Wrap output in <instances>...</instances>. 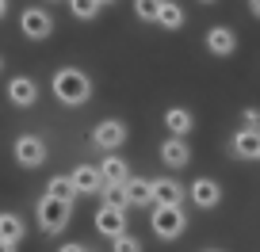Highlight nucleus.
Segmentation results:
<instances>
[{
    "label": "nucleus",
    "instance_id": "obj_1",
    "mask_svg": "<svg viewBox=\"0 0 260 252\" xmlns=\"http://www.w3.org/2000/svg\"><path fill=\"white\" fill-rule=\"evenodd\" d=\"M50 88H54L57 103H65V107H81V103H88V96H92L88 73H81V69H73V65L57 69L54 81H50Z\"/></svg>",
    "mask_w": 260,
    "mask_h": 252
},
{
    "label": "nucleus",
    "instance_id": "obj_2",
    "mask_svg": "<svg viewBox=\"0 0 260 252\" xmlns=\"http://www.w3.org/2000/svg\"><path fill=\"white\" fill-rule=\"evenodd\" d=\"M149 229H153L157 241H176V237H184V229H187L184 206H153V210H149Z\"/></svg>",
    "mask_w": 260,
    "mask_h": 252
},
{
    "label": "nucleus",
    "instance_id": "obj_3",
    "mask_svg": "<svg viewBox=\"0 0 260 252\" xmlns=\"http://www.w3.org/2000/svg\"><path fill=\"white\" fill-rule=\"evenodd\" d=\"M39 226H42V233H61L65 226H69V218H73V203H61V199H50V195H42L39 199Z\"/></svg>",
    "mask_w": 260,
    "mask_h": 252
},
{
    "label": "nucleus",
    "instance_id": "obj_4",
    "mask_svg": "<svg viewBox=\"0 0 260 252\" xmlns=\"http://www.w3.org/2000/svg\"><path fill=\"white\" fill-rule=\"evenodd\" d=\"M12 153H16V164H23V168H42L46 164V141L39 134H19Z\"/></svg>",
    "mask_w": 260,
    "mask_h": 252
},
{
    "label": "nucleus",
    "instance_id": "obj_5",
    "mask_svg": "<svg viewBox=\"0 0 260 252\" xmlns=\"http://www.w3.org/2000/svg\"><path fill=\"white\" fill-rule=\"evenodd\" d=\"M122 141H126V122H122V119H104L96 130H92V146L104 149V153L122 149Z\"/></svg>",
    "mask_w": 260,
    "mask_h": 252
},
{
    "label": "nucleus",
    "instance_id": "obj_6",
    "mask_svg": "<svg viewBox=\"0 0 260 252\" xmlns=\"http://www.w3.org/2000/svg\"><path fill=\"white\" fill-rule=\"evenodd\" d=\"M19 31H23L31 42H42V39H50V31H54V19H50L46 8H27L23 16H19Z\"/></svg>",
    "mask_w": 260,
    "mask_h": 252
},
{
    "label": "nucleus",
    "instance_id": "obj_7",
    "mask_svg": "<svg viewBox=\"0 0 260 252\" xmlns=\"http://www.w3.org/2000/svg\"><path fill=\"white\" fill-rule=\"evenodd\" d=\"M96 229L107 237V241H115V237L126 233V210H119V206H100L96 210Z\"/></svg>",
    "mask_w": 260,
    "mask_h": 252
},
{
    "label": "nucleus",
    "instance_id": "obj_8",
    "mask_svg": "<svg viewBox=\"0 0 260 252\" xmlns=\"http://www.w3.org/2000/svg\"><path fill=\"white\" fill-rule=\"evenodd\" d=\"M69 179H73V187L81 191V195H104V172L92 168V164H77L73 172H69Z\"/></svg>",
    "mask_w": 260,
    "mask_h": 252
},
{
    "label": "nucleus",
    "instance_id": "obj_9",
    "mask_svg": "<svg viewBox=\"0 0 260 252\" xmlns=\"http://www.w3.org/2000/svg\"><path fill=\"white\" fill-rule=\"evenodd\" d=\"M96 168L104 172V184H107V187H126L130 179H134V176H130V164L122 161L119 153H107L104 161L96 164Z\"/></svg>",
    "mask_w": 260,
    "mask_h": 252
},
{
    "label": "nucleus",
    "instance_id": "obj_10",
    "mask_svg": "<svg viewBox=\"0 0 260 252\" xmlns=\"http://www.w3.org/2000/svg\"><path fill=\"white\" fill-rule=\"evenodd\" d=\"M187 195H191V203L199 206V210H214V206L222 203V187L214 184V179L199 176V179L191 184V191H187Z\"/></svg>",
    "mask_w": 260,
    "mask_h": 252
},
{
    "label": "nucleus",
    "instance_id": "obj_11",
    "mask_svg": "<svg viewBox=\"0 0 260 252\" xmlns=\"http://www.w3.org/2000/svg\"><path fill=\"white\" fill-rule=\"evenodd\" d=\"M8 103L35 107V103H39V84H35L31 77H12V81H8Z\"/></svg>",
    "mask_w": 260,
    "mask_h": 252
},
{
    "label": "nucleus",
    "instance_id": "obj_12",
    "mask_svg": "<svg viewBox=\"0 0 260 252\" xmlns=\"http://www.w3.org/2000/svg\"><path fill=\"white\" fill-rule=\"evenodd\" d=\"M207 50H211L214 57H230L237 50V34H234V27H211L207 31Z\"/></svg>",
    "mask_w": 260,
    "mask_h": 252
},
{
    "label": "nucleus",
    "instance_id": "obj_13",
    "mask_svg": "<svg viewBox=\"0 0 260 252\" xmlns=\"http://www.w3.org/2000/svg\"><path fill=\"white\" fill-rule=\"evenodd\" d=\"M230 153L237 157V161H260V134L252 130H237L234 141H230Z\"/></svg>",
    "mask_w": 260,
    "mask_h": 252
},
{
    "label": "nucleus",
    "instance_id": "obj_14",
    "mask_svg": "<svg viewBox=\"0 0 260 252\" xmlns=\"http://www.w3.org/2000/svg\"><path fill=\"white\" fill-rule=\"evenodd\" d=\"M161 161L169 164V168H187L191 164V149H187L184 138H165L161 141Z\"/></svg>",
    "mask_w": 260,
    "mask_h": 252
},
{
    "label": "nucleus",
    "instance_id": "obj_15",
    "mask_svg": "<svg viewBox=\"0 0 260 252\" xmlns=\"http://www.w3.org/2000/svg\"><path fill=\"white\" fill-rule=\"evenodd\" d=\"M195 126V115L187 111V107H169L165 111V130H169V138H187Z\"/></svg>",
    "mask_w": 260,
    "mask_h": 252
},
{
    "label": "nucleus",
    "instance_id": "obj_16",
    "mask_svg": "<svg viewBox=\"0 0 260 252\" xmlns=\"http://www.w3.org/2000/svg\"><path fill=\"white\" fill-rule=\"evenodd\" d=\"M180 199H184V187L176 179H169V176L153 179V206H180Z\"/></svg>",
    "mask_w": 260,
    "mask_h": 252
},
{
    "label": "nucleus",
    "instance_id": "obj_17",
    "mask_svg": "<svg viewBox=\"0 0 260 252\" xmlns=\"http://www.w3.org/2000/svg\"><path fill=\"white\" fill-rule=\"evenodd\" d=\"M126 199H130V206H149V210H153V179L134 176L126 184Z\"/></svg>",
    "mask_w": 260,
    "mask_h": 252
},
{
    "label": "nucleus",
    "instance_id": "obj_18",
    "mask_svg": "<svg viewBox=\"0 0 260 252\" xmlns=\"http://www.w3.org/2000/svg\"><path fill=\"white\" fill-rule=\"evenodd\" d=\"M157 23H161L165 31H180V27L187 23V12L180 8L176 0H161V12H157Z\"/></svg>",
    "mask_w": 260,
    "mask_h": 252
},
{
    "label": "nucleus",
    "instance_id": "obj_19",
    "mask_svg": "<svg viewBox=\"0 0 260 252\" xmlns=\"http://www.w3.org/2000/svg\"><path fill=\"white\" fill-rule=\"evenodd\" d=\"M23 233H27V226H23V218H19V214H12V210L0 214V241L19 244V241H23Z\"/></svg>",
    "mask_w": 260,
    "mask_h": 252
},
{
    "label": "nucleus",
    "instance_id": "obj_20",
    "mask_svg": "<svg viewBox=\"0 0 260 252\" xmlns=\"http://www.w3.org/2000/svg\"><path fill=\"white\" fill-rule=\"evenodd\" d=\"M46 195H50V199H61V203H73L81 191L73 187V179H69V176H54V179L46 184Z\"/></svg>",
    "mask_w": 260,
    "mask_h": 252
},
{
    "label": "nucleus",
    "instance_id": "obj_21",
    "mask_svg": "<svg viewBox=\"0 0 260 252\" xmlns=\"http://www.w3.org/2000/svg\"><path fill=\"white\" fill-rule=\"evenodd\" d=\"M157 12H161V0H134V16L142 23H157Z\"/></svg>",
    "mask_w": 260,
    "mask_h": 252
},
{
    "label": "nucleus",
    "instance_id": "obj_22",
    "mask_svg": "<svg viewBox=\"0 0 260 252\" xmlns=\"http://www.w3.org/2000/svg\"><path fill=\"white\" fill-rule=\"evenodd\" d=\"M69 12L77 19H96L100 16V0H69Z\"/></svg>",
    "mask_w": 260,
    "mask_h": 252
},
{
    "label": "nucleus",
    "instance_id": "obj_23",
    "mask_svg": "<svg viewBox=\"0 0 260 252\" xmlns=\"http://www.w3.org/2000/svg\"><path fill=\"white\" fill-rule=\"evenodd\" d=\"M104 203H107V206H119V210H130L126 187H104Z\"/></svg>",
    "mask_w": 260,
    "mask_h": 252
},
{
    "label": "nucleus",
    "instance_id": "obj_24",
    "mask_svg": "<svg viewBox=\"0 0 260 252\" xmlns=\"http://www.w3.org/2000/svg\"><path fill=\"white\" fill-rule=\"evenodd\" d=\"M111 252H142V241L134 233H122V237L111 241Z\"/></svg>",
    "mask_w": 260,
    "mask_h": 252
},
{
    "label": "nucleus",
    "instance_id": "obj_25",
    "mask_svg": "<svg viewBox=\"0 0 260 252\" xmlns=\"http://www.w3.org/2000/svg\"><path fill=\"white\" fill-rule=\"evenodd\" d=\"M241 130H252V134H260V111H256V107L241 111Z\"/></svg>",
    "mask_w": 260,
    "mask_h": 252
},
{
    "label": "nucleus",
    "instance_id": "obj_26",
    "mask_svg": "<svg viewBox=\"0 0 260 252\" xmlns=\"http://www.w3.org/2000/svg\"><path fill=\"white\" fill-rule=\"evenodd\" d=\"M57 252H88V248H84V244H77V241H69V244H61Z\"/></svg>",
    "mask_w": 260,
    "mask_h": 252
},
{
    "label": "nucleus",
    "instance_id": "obj_27",
    "mask_svg": "<svg viewBox=\"0 0 260 252\" xmlns=\"http://www.w3.org/2000/svg\"><path fill=\"white\" fill-rule=\"evenodd\" d=\"M249 12H252L256 19H260V0H249Z\"/></svg>",
    "mask_w": 260,
    "mask_h": 252
},
{
    "label": "nucleus",
    "instance_id": "obj_28",
    "mask_svg": "<svg viewBox=\"0 0 260 252\" xmlns=\"http://www.w3.org/2000/svg\"><path fill=\"white\" fill-rule=\"evenodd\" d=\"M0 252H16V244H12V241H0Z\"/></svg>",
    "mask_w": 260,
    "mask_h": 252
},
{
    "label": "nucleus",
    "instance_id": "obj_29",
    "mask_svg": "<svg viewBox=\"0 0 260 252\" xmlns=\"http://www.w3.org/2000/svg\"><path fill=\"white\" fill-rule=\"evenodd\" d=\"M8 16V0H0V19Z\"/></svg>",
    "mask_w": 260,
    "mask_h": 252
},
{
    "label": "nucleus",
    "instance_id": "obj_30",
    "mask_svg": "<svg viewBox=\"0 0 260 252\" xmlns=\"http://www.w3.org/2000/svg\"><path fill=\"white\" fill-rule=\"evenodd\" d=\"M207 252H222V248H207Z\"/></svg>",
    "mask_w": 260,
    "mask_h": 252
},
{
    "label": "nucleus",
    "instance_id": "obj_31",
    "mask_svg": "<svg viewBox=\"0 0 260 252\" xmlns=\"http://www.w3.org/2000/svg\"><path fill=\"white\" fill-rule=\"evenodd\" d=\"M100 4H111V0H100Z\"/></svg>",
    "mask_w": 260,
    "mask_h": 252
},
{
    "label": "nucleus",
    "instance_id": "obj_32",
    "mask_svg": "<svg viewBox=\"0 0 260 252\" xmlns=\"http://www.w3.org/2000/svg\"><path fill=\"white\" fill-rule=\"evenodd\" d=\"M203 4H214V0H203Z\"/></svg>",
    "mask_w": 260,
    "mask_h": 252
}]
</instances>
